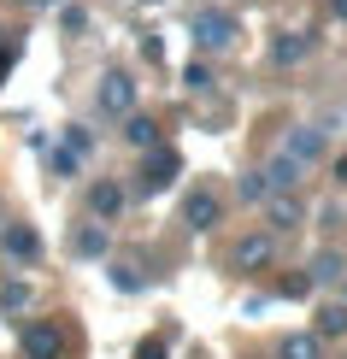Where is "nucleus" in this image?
Instances as JSON below:
<instances>
[{"label": "nucleus", "instance_id": "4be33fe9", "mask_svg": "<svg viewBox=\"0 0 347 359\" xmlns=\"http://www.w3.org/2000/svg\"><path fill=\"white\" fill-rule=\"evenodd\" d=\"M183 83L200 95V88H212V71H206V65H189V71H183Z\"/></svg>", "mask_w": 347, "mask_h": 359}, {"label": "nucleus", "instance_id": "ddd939ff", "mask_svg": "<svg viewBox=\"0 0 347 359\" xmlns=\"http://www.w3.org/2000/svg\"><path fill=\"white\" fill-rule=\"evenodd\" d=\"M71 253H83V259H95V253H107V230H95V224H83V230L71 236Z\"/></svg>", "mask_w": 347, "mask_h": 359}, {"label": "nucleus", "instance_id": "1a4fd4ad", "mask_svg": "<svg viewBox=\"0 0 347 359\" xmlns=\"http://www.w3.org/2000/svg\"><path fill=\"white\" fill-rule=\"evenodd\" d=\"M118 206H124V189H118V183H95V189H88V212H95V218H112Z\"/></svg>", "mask_w": 347, "mask_h": 359}, {"label": "nucleus", "instance_id": "7ed1b4c3", "mask_svg": "<svg viewBox=\"0 0 347 359\" xmlns=\"http://www.w3.org/2000/svg\"><path fill=\"white\" fill-rule=\"evenodd\" d=\"M100 112H135V77H124V71H112L107 83H100Z\"/></svg>", "mask_w": 347, "mask_h": 359}, {"label": "nucleus", "instance_id": "2eb2a0df", "mask_svg": "<svg viewBox=\"0 0 347 359\" xmlns=\"http://www.w3.org/2000/svg\"><path fill=\"white\" fill-rule=\"evenodd\" d=\"M318 336H347V306H324L318 312Z\"/></svg>", "mask_w": 347, "mask_h": 359}, {"label": "nucleus", "instance_id": "f8f14e48", "mask_svg": "<svg viewBox=\"0 0 347 359\" xmlns=\"http://www.w3.org/2000/svg\"><path fill=\"white\" fill-rule=\"evenodd\" d=\"M130 118V124H124V142L130 147H159V124H154V118H135V112H124Z\"/></svg>", "mask_w": 347, "mask_h": 359}, {"label": "nucleus", "instance_id": "6e6552de", "mask_svg": "<svg viewBox=\"0 0 347 359\" xmlns=\"http://www.w3.org/2000/svg\"><path fill=\"white\" fill-rule=\"evenodd\" d=\"M259 177H265V189H294V183H300V159L277 154V159H271V165H265Z\"/></svg>", "mask_w": 347, "mask_h": 359}, {"label": "nucleus", "instance_id": "f257e3e1", "mask_svg": "<svg viewBox=\"0 0 347 359\" xmlns=\"http://www.w3.org/2000/svg\"><path fill=\"white\" fill-rule=\"evenodd\" d=\"M189 29H194V41H200V48H212V53L236 41V18H230V12H218V6H212V12H194Z\"/></svg>", "mask_w": 347, "mask_h": 359}, {"label": "nucleus", "instance_id": "9b49d317", "mask_svg": "<svg viewBox=\"0 0 347 359\" xmlns=\"http://www.w3.org/2000/svg\"><path fill=\"white\" fill-rule=\"evenodd\" d=\"M271 230H294V224L300 218H306V212H300V201H294V194H277V201H271Z\"/></svg>", "mask_w": 347, "mask_h": 359}, {"label": "nucleus", "instance_id": "423d86ee", "mask_svg": "<svg viewBox=\"0 0 347 359\" xmlns=\"http://www.w3.org/2000/svg\"><path fill=\"white\" fill-rule=\"evenodd\" d=\"M218 212H224V206H218V194H206V189H194V194H189V206H183V218L194 224V230H212V224H218Z\"/></svg>", "mask_w": 347, "mask_h": 359}, {"label": "nucleus", "instance_id": "f03ea898", "mask_svg": "<svg viewBox=\"0 0 347 359\" xmlns=\"http://www.w3.org/2000/svg\"><path fill=\"white\" fill-rule=\"evenodd\" d=\"M147 154H154V159L142 165V194H165L171 177H177V154H171V147H147Z\"/></svg>", "mask_w": 347, "mask_h": 359}, {"label": "nucleus", "instance_id": "aec40b11", "mask_svg": "<svg viewBox=\"0 0 347 359\" xmlns=\"http://www.w3.org/2000/svg\"><path fill=\"white\" fill-rule=\"evenodd\" d=\"M277 289H283V294H289V301H300V294H312V277H306V271H294V277H283V283H277Z\"/></svg>", "mask_w": 347, "mask_h": 359}, {"label": "nucleus", "instance_id": "39448f33", "mask_svg": "<svg viewBox=\"0 0 347 359\" xmlns=\"http://www.w3.org/2000/svg\"><path fill=\"white\" fill-rule=\"evenodd\" d=\"M24 353L29 359H59V353H65V336H59L53 324H29V330H24Z\"/></svg>", "mask_w": 347, "mask_h": 359}, {"label": "nucleus", "instance_id": "dca6fc26", "mask_svg": "<svg viewBox=\"0 0 347 359\" xmlns=\"http://www.w3.org/2000/svg\"><path fill=\"white\" fill-rule=\"evenodd\" d=\"M271 53H277V65H294V59L306 53V36H277V48H271Z\"/></svg>", "mask_w": 347, "mask_h": 359}, {"label": "nucleus", "instance_id": "4468645a", "mask_svg": "<svg viewBox=\"0 0 347 359\" xmlns=\"http://www.w3.org/2000/svg\"><path fill=\"white\" fill-rule=\"evenodd\" d=\"M0 242H6V253H18V259H36V230H24V224H12Z\"/></svg>", "mask_w": 347, "mask_h": 359}, {"label": "nucleus", "instance_id": "9d476101", "mask_svg": "<svg viewBox=\"0 0 347 359\" xmlns=\"http://www.w3.org/2000/svg\"><path fill=\"white\" fill-rule=\"evenodd\" d=\"M306 277H312V289H324V283H341V277H347L341 253H318V259L306 265Z\"/></svg>", "mask_w": 347, "mask_h": 359}, {"label": "nucleus", "instance_id": "a211bd4d", "mask_svg": "<svg viewBox=\"0 0 347 359\" xmlns=\"http://www.w3.org/2000/svg\"><path fill=\"white\" fill-rule=\"evenodd\" d=\"M48 165H53V177H71V171H77V154H71V147H53Z\"/></svg>", "mask_w": 347, "mask_h": 359}, {"label": "nucleus", "instance_id": "b1692460", "mask_svg": "<svg viewBox=\"0 0 347 359\" xmlns=\"http://www.w3.org/2000/svg\"><path fill=\"white\" fill-rule=\"evenodd\" d=\"M65 29H71V36H77V29H88V12H83V6H65Z\"/></svg>", "mask_w": 347, "mask_h": 359}, {"label": "nucleus", "instance_id": "0eeeda50", "mask_svg": "<svg viewBox=\"0 0 347 359\" xmlns=\"http://www.w3.org/2000/svg\"><path fill=\"white\" fill-rule=\"evenodd\" d=\"M236 265H241V271H259V265H271V236H241Z\"/></svg>", "mask_w": 347, "mask_h": 359}, {"label": "nucleus", "instance_id": "6ab92c4d", "mask_svg": "<svg viewBox=\"0 0 347 359\" xmlns=\"http://www.w3.org/2000/svg\"><path fill=\"white\" fill-rule=\"evenodd\" d=\"M112 283L124 294H135V289H142V271H135V265H112Z\"/></svg>", "mask_w": 347, "mask_h": 359}, {"label": "nucleus", "instance_id": "a878e982", "mask_svg": "<svg viewBox=\"0 0 347 359\" xmlns=\"http://www.w3.org/2000/svg\"><path fill=\"white\" fill-rule=\"evenodd\" d=\"M329 6H336V18H347V0H329Z\"/></svg>", "mask_w": 347, "mask_h": 359}, {"label": "nucleus", "instance_id": "20e7f679", "mask_svg": "<svg viewBox=\"0 0 347 359\" xmlns=\"http://www.w3.org/2000/svg\"><path fill=\"white\" fill-rule=\"evenodd\" d=\"M324 147H329V136H324V124H306V130H294V136L283 142V154H289V159H300V165H306V159H318Z\"/></svg>", "mask_w": 347, "mask_h": 359}, {"label": "nucleus", "instance_id": "cd10ccee", "mask_svg": "<svg viewBox=\"0 0 347 359\" xmlns=\"http://www.w3.org/2000/svg\"><path fill=\"white\" fill-rule=\"evenodd\" d=\"M147 6H154V0H147Z\"/></svg>", "mask_w": 347, "mask_h": 359}, {"label": "nucleus", "instance_id": "393cba45", "mask_svg": "<svg viewBox=\"0 0 347 359\" xmlns=\"http://www.w3.org/2000/svg\"><path fill=\"white\" fill-rule=\"evenodd\" d=\"M135 359H165V341H147V348L135 353Z\"/></svg>", "mask_w": 347, "mask_h": 359}, {"label": "nucleus", "instance_id": "412c9836", "mask_svg": "<svg viewBox=\"0 0 347 359\" xmlns=\"http://www.w3.org/2000/svg\"><path fill=\"white\" fill-rule=\"evenodd\" d=\"M265 194H271V189H265V177H259V171L241 177V201H265Z\"/></svg>", "mask_w": 347, "mask_h": 359}, {"label": "nucleus", "instance_id": "5701e85b", "mask_svg": "<svg viewBox=\"0 0 347 359\" xmlns=\"http://www.w3.org/2000/svg\"><path fill=\"white\" fill-rule=\"evenodd\" d=\"M65 142H71V154H88V142H95V136H88L83 124H71V130H65Z\"/></svg>", "mask_w": 347, "mask_h": 359}, {"label": "nucleus", "instance_id": "f3484780", "mask_svg": "<svg viewBox=\"0 0 347 359\" xmlns=\"http://www.w3.org/2000/svg\"><path fill=\"white\" fill-rule=\"evenodd\" d=\"M283 359H318V336H289L283 341Z\"/></svg>", "mask_w": 347, "mask_h": 359}, {"label": "nucleus", "instance_id": "bb28decb", "mask_svg": "<svg viewBox=\"0 0 347 359\" xmlns=\"http://www.w3.org/2000/svg\"><path fill=\"white\" fill-rule=\"evenodd\" d=\"M29 6H53V0H29Z\"/></svg>", "mask_w": 347, "mask_h": 359}]
</instances>
